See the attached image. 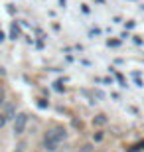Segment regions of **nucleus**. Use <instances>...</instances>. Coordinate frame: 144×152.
Segmentation results:
<instances>
[{
	"mask_svg": "<svg viewBox=\"0 0 144 152\" xmlns=\"http://www.w3.org/2000/svg\"><path fill=\"white\" fill-rule=\"evenodd\" d=\"M93 140H95V142H99V140H103V134H101V132H97V134L93 136Z\"/></svg>",
	"mask_w": 144,
	"mask_h": 152,
	"instance_id": "1a4fd4ad",
	"label": "nucleus"
},
{
	"mask_svg": "<svg viewBox=\"0 0 144 152\" xmlns=\"http://www.w3.org/2000/svg\"><path fill=\"white\" fill-rule=\"evenodd\" d=\"M79 152H95V148H93V144H83L79 148Z\"/></svg>",
	"mask_w": 144,
	"mask_h": 152,
	"instance_id": "423d86ee",
	"label": "nucleus"
},
{
	"mask_svg": "<svg viewBox=\"0 0 144 152\" xmlns=\"http://www.w3.org/2000/svg\"><path fill=\"white\" fill-rule=\"evenodd\" d=\"M4 115H6V118H8V121H14V117H16V107H14V105H6Z\"/></svg>",
	"mask_w": 144,
	"mask_h": 152,
	"instance_id": "7ed1b4c3",
	"label": "nucleus"
},
{
	"mask_svg": "<svg viewBox=\"0 0 144 152\" xmlns=\"http://www.w3.org/2000/svg\"><path fill=\"white\" fill-rule=\"evenodd\" d=\"M26 124H28V115L26 113H18L12 121V129H14V136H22L24 130H26Z\"/></svg>",
	"mask_w": 144,
	"mask_h": 152,
	"instance_id": "f03ea898",
	"label": "nucleus"
},
{
	"mask_svg": "<svg viewBox=\"0 0 144 152\" xmlns=\"http://www.w3.org/2000/svg\"><path fill=\"white\" fill-rule=\"evenodd\" d=\"M18 38V30L16 28H12V32H10V39H16Z\"/></svg>",
	"mask_w": 144,
	"mask_h": 152,
	"instance_id": "6e6552de",
	"label": "nucleus"
},
{
	"mask_svg": "<svg viewBox=\"0 0 144 152\" xmlns=\"http://www.w3.org/2000/svg\"><path fill=\"white\" fill-rule=\"evenodd\" d=\"M0 75H4V69H2V67H0Z\"/></svg>",
	"mask_w": 144,
	"mask_h": 152,
	"instance_id": "9b49d317",
	"label": "nucleus"
},
{
	"mask_svg": "<svg viewBox=\"0 0 144 152\" xmlns=\"http://www.w3.org/2000/svg\"><path fill=\"white\" fill-rule=\"evenodd\" d=\"M65 138H67V130L63 126H56V129L48 130L44 134V148L48 152H56Z\"/></svg>",
	"mask_w": 144,
	"mask_h": 152,
	"instance_id": "f257e3e1",
	"label": "nucleus"
},
{
	"mask_svg": "<svg viewBox=\"0 0 144 152\" xmlns=\"http://www.w3.org/2000/svg\"><path fill=\"white\" fill-rule=\"evenodd\" d=\"M93 124H99V126L107 124V117H105V115H97V117L93 118Z\"/></svg>",
	"mask_w": 144,
	"mask_h": 152,
	"instance_id": "20e7f679",
	"label": "nucleus"
},
{
	"mask_svg": "<svg viewBox=\"0 0 144 152\" xmlns=\"http://www.w3.org/2000/svg\"><path fill=\"white\" fill-rule=\"evenodd\" d=\"M8 123V118H6L4 113H0V129H4V124Z\"/></svg>",
	"mask_w": 144,
	"mask_h": 152,
	"instance_id": "0eeeda50",
	"label": "nucleus"
},
{
	"mask_svg": "<svg viewBox=\"0 0 144 152\" xmlns=\"http://www.w3.org/2000/svg\"><path fill=\"white\" fill-rule=\"evenodd\" d=\"M4 103H6V89L0 85V107H2Z\"/></svg>",
	"mask_w": 144,
	"mask_h": 152,
	"instance_id": "39448f33",
	"label": "nucleus"
},
{
	"mask_svg": "<svg viewBox=\"0 0 144 152\" xmlns=\"http://www.w3.org/2000/svg\"><path fill=\"white\" fill-rule=\"evenodd\" d=\"M0 42H4V34L2 32H0Z\"/></svg>",
	"mask_w": 144,
	"mask_h": 152,
	"instance_id": "9d476101",
	"label": "nucleus"
}]
</instances>
